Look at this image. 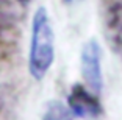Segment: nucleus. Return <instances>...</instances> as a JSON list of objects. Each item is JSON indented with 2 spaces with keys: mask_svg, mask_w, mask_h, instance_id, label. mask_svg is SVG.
Instances as JSON below:
<instances>
[{
  "mask_svg": "<svg viewBox=\"0 0 122 120\" xmlns=\"http://www.w3.org/2000/svg\"><path fill=\"white\" fill-rule=\"evenodd\" d=\"M55 61V33L50 17L44 6L36 10L31 20V36L28 50V72L41 81L49 73Z\"/></svg>",
  "mask_w": 122,
  "mask_h": 120,
  "instance_id": "1",
  "label": "nucleus"
},
{
  "mask_svg": "<svg viewBox=\"0 0 122 120\" xmlns=\"http://www.w3.org/2000/svg\"><path fill=\"white\" fill-rule=\"evenodd\" d=\"M80 69L88 89L99 95L103 87V75H102L100 47L97 41L91 39L83 44L81 55H80Z\"/></svg>",
  "mask_w": 122,
  "mask_h": 120,
  "instance_id": "2",
  "label": "nucleus"
},
{
  "mask_svg": "<svg viewBox=\"0 0 122 120\" xmlns=\"http://www.w3.org/2000/svg\"><path fill=\"white\" fill-rule=\"evenodd\" d=\"M67 105L71 112L80 119L91 120L97 119L102 114V105L99 101V97L81 84H74L71 87Z\"/></svg>",
  "mask_w": 122,
  "mask_h": 120,
  "instance_id": "3",
  "label": "nucleus"
},
{
  "mask_svg": "<svg viewBox=\"0 0 122 120\" xmlns=\"http://www.w3.org/2000/svg\"><path fill=\"white\" fill-rule=\"evenodd\" d=\"M17 39V14L8 0H0V55H5Z\"/></svg>",
  "mask_w": 122,
  "mask_h": 120,
  "instance_id": "4",
  "label": "nucleus"
},
{
  "mask_svg": "<svg viewBox=\"0 0 122 120\" xmlns=\"http://www.w3.org/2000/svg\"><path fill=\"white\" fill-rule=\"evenodd\" d=\"M108 38L117 48H122V2L111 5L107 13Z\"/></svg>",
  "mask_w": 122,
  "mask_h": 120,
  "instance_id": "5",
  "label": "nucleus"
},
{
  "mask_svg": "<svg viewBox=\"0 0 122 120\" xmlns=\"http://www.w3.org/2000/svg\"><path fill=\"white\" fill-rule=\"evenodd\" d=\"M42 120H71L67 108H64V105L60 101H50L46 109Z\"/></svg>",
  "mask_w": 122,
  "mask_h": 120,
  "instance_id": "6",
  "label": "nucleus"
},
{
  "mask_svg": "<svg viewBox=\"0 0 122 120\" xmlns=\"http://www.w3.org/2000/svg\"><path fill=\"white\" fill-rule=\"evenodd\" d=\"M16 2H17V3H20V5H24V6L30 3V0H16Z\"/></svg>",
  "mask_w": 122,
  "mask_h": 120,
  "instance_id": "7",
  "label": "nucleus"
},
{
  "mask_svg": "<svg viewBox=\"0 0 122 120\" xmlns=\"http://www.w3.org/2000/svg\"><path fill=\"white\" fill-rule=\"evenodd\" d=\"M66 2H72V0H66Z\"/></svg>",
  "mask_w": 122,
  "mask_h": 120,
  "instance_id": "8",
  "label": "nucleus"
}]
</instances>
